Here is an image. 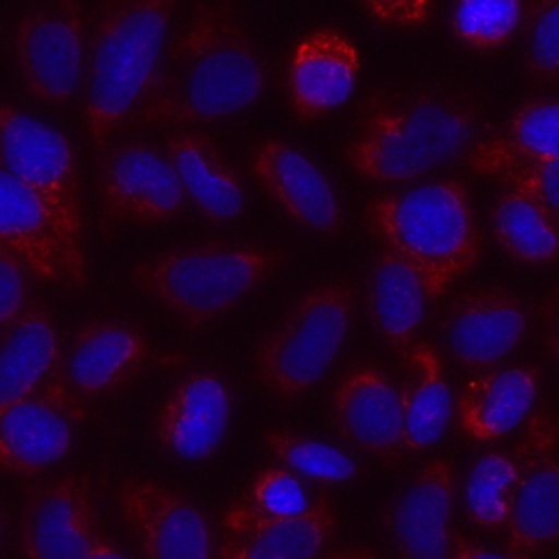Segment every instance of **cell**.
Instances as JSON below:
<instances>
[{
  "instance_id": "cell-33",
  "label": "cell",
  "mask_w": 559,
  "mask_h": 559,
  "mask_svg": "<svg viewBox=\"0 0 559 559\" xmlns=\"http://www.w3.org/2000/svg\"><path fill=\"white\" fill-rule=\"evenodd\" d=\"M266 448L295 474L319 483H343L356 476V461L341 448L290 430H269Z\"/></svg>"
},
{
  "instance_id": "cell-5",
  "label": "cell",
  "mask_w": 559,
  "mask_h": 559,
  "mask_svg": "<svg viewBox=\"0 0 559 559\" xmlns=\"http://www.w3.org/2000/svg\"><path fill=\"white\" fill-rule=\"evenodd\" d=\"M286 253L275 247L203 242L170 249L133 266V284L186 328H203L262 286Z\"/></svg>"
},
{
  "instance_id": "cell-6",
  "label": "cell",
  "mask_w": 559,
  "mask_h": 559,
  "mask_svg": "<svg viewBox=\"0 0 559 559\" xmlns=\"http://www.w3.org/2000/svg\"><path fill=\"white\" fill-rule=\"evenodd\" d=\"M2 166L46 210L61 251L63 286L83 290L90 282L83 247V207L70 140L55 127L2 103Z\"/></svg>"
},
{
  "instance_id": "cell-26",
  "label": "cell",
  "mask_w": 559,
  "mask_h": 559,
  "mask_svg": "<svg viewBox=\"0 0 559 559\" xmlns=\"http://www.w3.org/2000/svg\"><path fill=\"white\" fill-rule=\"evenodd\" d=\"M336 522L332 500L321 496L301 515L266 520L238 535H227L218 559H314L332 539Z\"/></svg>"
},
{
  "instance_id": "cell-30",
  "label": "cell",
  "mask_w": 559,
  "mask_h": 559,
  "mask_svg": "<svg viewBox=\"0 0 559 559\" xmlns=\"http://www.w3.org/2000/svg\"><path fill=\"white\" fill-rule=\"evenodd\" d=\"M467 164L478 175L498 177L559 218V162L522 157L487 138L467 155Z\"/></svg>"
},
{
  "instance_id": "cell-28",
  "label": "cell",
  "mask_w": 559,
  "mask_h": 559,
  "mask_svg": "<svg viewBox=\"0 0 559 559\" xmlns=\"http://www.w3.org/2000/svg\"><path fill=\"white\" fill-rule=\"evenodd\" d=\"M496 242L518 262L542 266L559 258V218L531 197L502 188L491 205Z\"/></svg>"
},
{
  "instance_id": "cell-8",
  "label": "cell",
  "mask_w": 559,
  "mask_h": 559,
  "mask_svg": "<svg viewBox=\"0 0 559 559\" xmlns=\"http://www.w3.org/2000/svg\"><path fill=\"white\" fill-rule=\"evenodd\" d=\"M81 0H44L24 11L11 31V50L31 96L48 105L74 98L85 72Z\"/></svg>"
},
{
  "instance_id": "cell-41",
  "label": "cell",
  "mask_w": 559,
  "mask_h": 559,
  "mask_svg": "<svg viewBox=\"0 0 559 559\" xmlns=\"http://www.w3.org/2000/svg\"><path fill=\"white\" fill-rule=\"evenodd\" d=\"M328 559H380V557L369 550H343V552L330 555Z\"/></svg>"
},
{
  "instance_id": "cell-10",
  "label": "cell",
  "mask_w": 559,
  "mask_h": 559,
  "mask_svg": "<svg viewBox=\"0 0 559 559\" xmlns=\"http://www.w3.org/2000/svg\"><path fill=\"white\" fill-rule=\"evenodd\" d=\"M513 456L518 487L507 524V557L531 559L559 542V415L533 413Z\"/></svg>"
},
{
  "instance_id": "cell-40",
  "label": "cell",
  "mask_w": 559,
  "mask_h": 559,
  "mask_svg": "<svg viewBox=\"0 0 559 559\" xmlns=\"http://www.w3.org/2000/svg\"><path fill=\"white\" fill-rule=\"evenodd\" d=\"M81 559H129V557L114 542L100 537V542L87 555H83Z\"/></svg>"
},
{
  "instance_id": "cell-12",
  "label": "cell",
  "mask_w": 559,
  "mask_h": 559,
  "mask_svg": "<svg viewBox=\"0 0 559 559\" xmlns=\"http://www.w3.org/2000/svg\"><path fill=\"white\" fill-rule=\"evenodd\" d=\"M114 496L146 559H212L207 518L181 491L155 480L127 478Z\"/></svg>"
},
{
  "instance_id": "cell-18",
  "label": "cell",
  "mask_w": 559,
  "mask_h": 559,
  "mask_svg": "<svg viewBox=\"0 0 559 559\" xmlns=\"http://www.w3.org/2000/svg\"><path fill=\"white\" fill-rule=\"evenodd\" d=\"M231 415V395L214 371L186 376L162 404L155 437L162 448L183 461H203L221 445Z\"/></svg>"
},
{
  "instance_id": "cell-9",
  "label": "cell",
  "mask_w": 559,
  "mask_h": 559,
  "mask_svg": "<svg viewBox=\"0 0 559 559\" xmlns=\"http://www.w3.org/2000/svg\"><path fill=\"white\" fill-rule=\"evenodd\" d=\"M96 190L107 225L173 221L190 203L166 151L144 140L103 148L96 164Z\"/></svg>"
},
{
  "instance_id": "cell-32",
  "label": "cell",
  "mask_w": 559,
  "mask_h": 559,
  "mask_svg": "<svg viewBox=\"0 0 559 559\" xmlns=\"http://www.w3.org/2000/svg\"><path fill=\"white\" fill-rule=\"evenodd\" d=\"M522 15V0H454L450 26L463 46L491 52L515 35Z\"/></svg>"
},
{
  "instance_id": "cell-17",
  "label": "cell",
  "mask_w": 559,
  "mask_h": 559,
  "mask_svg": "<svg viewBox=\"0 0 559 559\" xmlns=\"http://www.w3.org/2000/svg\"><path fill=\"white\" fill-rule=\"evenodd\" d=\"M332 419L345 439L382 461H395L406 450L402 389L378 367L360 365L338 380Z\"/></svg>"
},
{
  "instance_id": "cell-1",
  "label": "cell",
  "mask_w": 559,
  "mask_h": 559,
  "mask_svg": "<svg viewBox=\"0 0 559 559\" xmlns=\"http://www.w3.org/2000/svg\"><path fill=\"white\" fill-rule=\"evenodd\" d=\"M266 74L238 2L197 0L168 39L129 124L183 127L229 118L262 96Z\"/></svg>"
},
{
  "instance_id": "cell-23",
  "label": "cell",
  "mask_w": 559,
  "mask_h": 559,
  "mask_svg": "<svg viewBox=\"0 0 559 559\" xmlns=\"http://www.w3.org/2000/svg\"><path fill=\"white\" fill-rule=\"evenodd\" d=\"M430 297L419 271L400 253L380 247L367 273V308L380 336L402 356L413 347Z\"/></svg>"
},
{
  "instance_id": "cell-22",
  "label": "cell",
  "mask_w": 559,
  "mask_h": 559,
  "mask_svg": "<svg viewBox=\"0 0 559 559\" xmlns=\"http://www.w3.org/2000/svg\"><path fill=\"white\" fill-rule=\"evenodd\" d=\"M188 201L210 221H234L247 205L240 175L225 159L216 142L201 131H177L164 142Z\"/></svg>"
},
{
  "instance_id": "cell-29",
  "label": "cell",
  "mask_w": 559,
  "mask_h": 559,
  "mask_svg": "<svg viewBox=\"0 0 559 559\" xmlns=\"http://www.w3.org/2000/svg\"><path fill=\"white\" fill-rule=\"evenodd\" d=\"M312 502L295 472L288 467H266L253 478L249 493L227 507L223 531L225 535H238L266 520L295 518L306 513Z\"/></svg>"
},
{
  "instance_id": "cell-36",
  "label": "cell",
  "mask_w": 559,
  "mask_h": 559,
  "mask_svg": "<svg viewBox=\"0 0 559 559\" xmlns=\"http://www.w3.org/2000/svg\"><path fill=\"white\" fill-rule=\"evenodd\" d=\"M26 282L24 264L0 245V328L2 334L15 323L26 308Z\"/></svg>"
},
{
  "instance_id": "cell-2",
  "label": "cell",
  "mask_w": 559,
  "mask_h": 559,
  "mask_svg": "<svg viewBox=\"0 0 559 559\" xmlns=\"http://www.w3.org/2000/svg\"><path fill=\"white\" fill-rule=\"evenodd\" d=\"M483 107L443 87H380L356 111L343 157L358 175L406 186L467 157L483 142Z\"/></svg>"
},
{
  "instance_id": "cell-4",
  "label": "cell",
  "mask_w": 559,
  "mask_h": 559,
  "mask_svg": "<svg viewBox=\"0 0 559 559\" xmlns=\"http://www.w3.org/2000/svg\"><path fill=\"white\" fill-rule=\"evenodd\" d=\"M369 231L421 275L430 301L465 277L483 255L469 190L459 179H435L376 194L365 207Z\"/></svg>"
},
{
  "instance_id": "cell-20",
  "label": "cell",
  "mask_w": 559,
  "mask_h": 559,
  "mask_svg": "<svg viewBox=\"0 0 559 559\" xmlns=\"http://www.w3.org/2000/svg\"><path fill=\"white\" fill-rule=\"evenodd\" d=\"M454 467L445 459L428 461L397 498L391 533L402 559H450Z\"/></svg>"
},
{
  "instance_id": "cell-15",
  "label": "cell",
  "mask_w": 559,
  "mask_h": 559,
  "mask_svg": "<svg viewBox=\"0 0 559 559\" xmlns=\"http://www.w3.org/2000/svg\"><path fill=\"white\" fill-rule=\"evenodd\" d=\"M358 72L360 55L345 33L332 26L310 31L288 59L286 90L293 114L312 122L338 109L354 94Z\"/></svg>"
},
{
  "instance_id": "cell-25",
  "label": "cell",
  "mask_w": 559,
  "mask_h": 559,
  "mask_svg": "<svg viewBox=\"0 0 559 559\" xmlns=\"http://www.w3.org/2000/svg\"><path fill=\"white\" fill-rule=\"evenodd\" d=\"M0 245L41 282L63 284L55 227L39 201L0 166Z\"/></svg>"
},
{
  "instance_id": "cell-11",
  "label": "cell",
  "mask_w": 559,
  "mask_h": 559,
  "mask_svg": "<svg viewBox=\"0 0 559 559\" xmlns=\"http://www.w3.org/2000/svg\"><path fill=\"white\" fill-rule=\"evenodd\" d=\"M85 408L66 369L28 397L0 408L2 467L33 476L63 459L74 441Z\"/></svg>"
},
{
  "instance_id": "cell-35",
  "label": "cell",
  "mask_w": 559,
  "mask_h": 559,
  "mask_svg": "<svg viewBox=\"0 0 559 559\" xmlns=\"http://www.w3.org/2000/svg\"><path fill=\"white\" fill-rule=\"evenodd\" d=\"M526 70L539 83L559 79V0H533L526 11Z\"/></svg>"
},
{
  "instance_id": "cell-31",
  "label": "cell",
  "mask_w": 559,
  "mask_h": 559,
  "mask_svg": "<svg viewBox=\"0 0 559 559\" xmlns=\"http://www.w3.org/2000/svg\"><path fill=\"white\" fill-rule=\"evenodd\" d=\"M518 487V461L502 450L480 454L465 478V511L483 531L507 528Z\"/></svg>"
},
{
  "instance_id": "cell-16",
  "label": "cell",
  "mask_w": 559,
  "mask_h": 559,
  "mask_svg": "<svg viewBox=\"0 0 559 559\" xmlns=\"http://www.w3.org/2000/svg\"><path fill=\"white\" fill-rule=\"evenodd\" d=\"M251 175L299 225L319 234L341 229L343 210L330 179L297 146L277 138L262 140L251 155Z\"/></svg>"
},
{
  "instance_id": "cell-39",
  "label": "cell",
  "mask_w": 559,
  "mask_h": 559,
  "mask_svg": "<svg viewBox=\"0 0 559 559\" xmlns=\"http://www.w3.org/2000/svg\"><path fill=\"white\" fill-rule=\"evenodd\" d=\"M450 559H509L507 555H498L463 535H454L452 539V557Z\"/></svg>"
},
{
  "instance_id": "cell-7",
  "label": "cell",
  "mask_w": 559,
  "mask_h": 559,
  "mask_svg": "<svg viewBox=\"0 0 559 559\" xmlns=\"http://www.w3.org/2000/svg\"><path fill=\"white\" fill-rule=\"evenodd\" d=\"M356 306L349 282H328L306 293L260 341L253 371L277 397L295 400L310 391L334 365Z\"/></svg>"
},
{
  "instance_id": "cell-34",
  "label": "cell",
  "mask_w": 559,
  "mask_h": 559,
  "mask_svg": "<svg viewBox=\"0 0 559 559\" xmlns=\"http://www.w3.org/2000/svg\"><path fill=\"white\" fill-rule=\"evenodd\" d=\"M491 140L522 157L559 162V100H526L511 114L504 133Z\"/></svg>"
},
{
  "instance_id": "cell-27",
  "label": "cell",
  "mask_w": 559,
  "mask_h": 559,
  "mask_svg": "<svg viewBox=\"0 0 559 559\" xmlns=\"http://www.w3.org/2000/svg\"><path fill=\"white\" fill-rule=\"evenodd\" d=\"M404 362V443L406 450L419 452L432 448L445 435L454 400L441 356L432 345L415 341L406 352Z\"/></svg>"
},
{
  "instance_id": "cell-13",
  "label": "cell",
  "mask_w": 559,
  "mask_h": 559,
  "mask_svg": "<svg viewBox=\"0 0 559 559\" xmlns=\"http://www.w3.org/2000/svg\"><path fill=\"white\" fill-rule=\"evenodd\" d=\"M100 537L90 474L72 472L28 489L20 522L26 559H81Z\"/></svg>"
},
{
  "instance_id": "cell-14",
  "label": "cell",
  "mask_w": 559,
  "mask_h": 559,
  "mask_svg": "<svg viewBox=\"0 0 559 559\" xmlns=\"http://www.w3.org/2000/svg\"><path fill=\"white\" fill-rule=\"evenodd\" d=\"M528 312L520 295L487 286L459 295L445 310L441 336L450 356L467 369L489 371L526 336Z\"/></svg>"
},
{
  "instance_id": "cell-3",
  "label": "cell",
  "mask_w": 559,
  "mask_h": 559,
  "mask_svg": "<svg viewBox=\"0 0 559 559\" xmlns=\"http://www.w3.org/2000/svg\"><path fill=\"white\" fill-rule=\"evenodd\" d=\"M179 0H105L90 35L83 118L96 148L129 124L157 74Z\"/></svg>"
},
{
  "instance_id": "cell-24",
  "label": "cell",
  "mask_w": 559,
  "mask_h": 559,
  "mask_svg": "<svg viewBox=\"0 0 559 559\" xmlns=\"http://www.w3.org/2000/svg\"><path fill=\"white\" fill-rule=\"evenodd\" d=\"M57 328L41 301L28 299L15 323L2 334L0 408H7L63 371Z\"/></svg>"
},
{
  "instance_id": "cell-38",
  "label": "cell",
  "mask_w": 559,
  "mask_h": 559,
  "mask_svg": "<svg viewBox=\"0 0 559 559\" xmlns=\"http://www.w3.org/2000/svg\"><path fill=\"white\" fill-rule=\"evenodd\" d=\"M542 343L548 358L559 367V286L542 301Z\"/></svg>"
},
{
  "instance_id": "cell-19",
  "label": "cell",
  "mask_w": 559,
  "mask_h": 559,
  "mask_svg": "<svg viewBox=\"0 0 559 559\" xmlns=\"http://www.w3.org/2000/svg\"><path fill=\"white\" fill-rule=\"evenodd\" d=\"M151 358L144 332L116 319L83 323L70 345L66 376L79 397H103L127 386Z\"/></svg>"
},
{
  "instance_id": "cell-21",
  "label": "cell",
  "mask_w": 559,
  "mask_h": 559,
  "mask_svg": "<svg viewBox=\"0 0 559 559\" xmlns=\"http://www.w3.org/2000/svg\"><path fill=\"white\" fill-rule=\"evenodd\" d=\"M537 391L539 369L533 365H511L474 376L456 400L459 428L478 443L496 441L531 417Z\"/></svg>"
},
{
  "instance_id": "cell-37",
  "label": "cell",
  "mask_w": 559,
  "mask_h": 559,
  "mask_svg": "<svg viewBox=\"0 0 559 559\" xmlns=\"http://www.w3.org/2000/svg\"><path fill=\"white\" fill-rule=\"evenodd\" d=\"M367 11L389 26H424L432 11V0H362Z\"/></svg>"
}]
</instances>
